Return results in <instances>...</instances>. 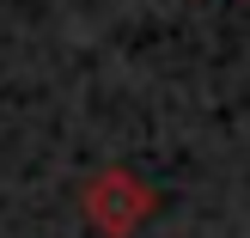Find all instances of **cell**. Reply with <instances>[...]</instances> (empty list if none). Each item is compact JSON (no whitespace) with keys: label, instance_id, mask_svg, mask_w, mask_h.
I'll list each match as a JSON object with an SVG mask.
<instances>
[{"label":"cell","instance_id":"1","mask_svg":"<svg viewBox=\"0 0 250 238\" xmlns=\"http://www.w3.org/2000/svg\"><path fill=\"white\" fill-rule=\"evenodd\" d=\"M80 214H85V226L104 232V238H134L146 220L159 214V190L146 177H134L128 165H104V171L85 177Z\"/></svg>","mask_w":250,"mask_h":238}]
</instances>
